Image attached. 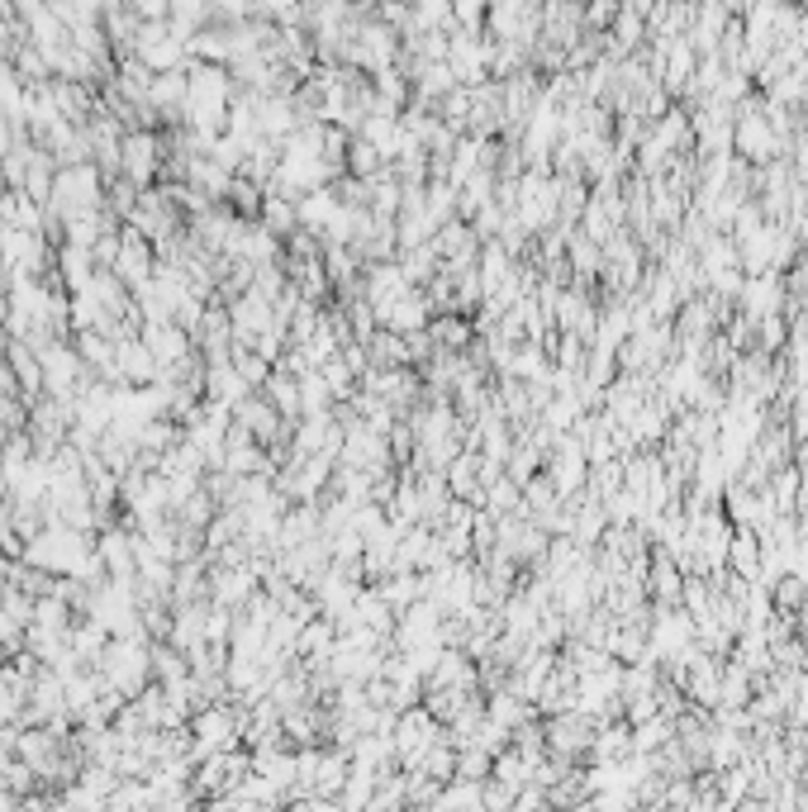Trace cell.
Listing matches in <instances>:
<instances>
[{
  "label": "cell",
  "instance_id": "cell-1",
  "mask_svg": "<svg viewBox=\"0 0 808 812\" xmlns=\"http://www.w3.org/2000/svg\"><path fill=\"white\" fill-rule=\"evenodd\" d=\"M124 152H128V172L134 176H143L152 167V138H128Z\"/></svg>",
  "mask_w": 808,
  "mask_h": 812
}]
</instances>
